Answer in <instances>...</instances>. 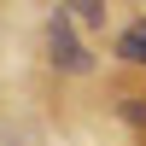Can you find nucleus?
Returning <instances> with one entry per match:
<instances>
[{
    "label": "nucleus",
    "instance_id": "nucleus-1",
    "mask_svg": "<svg viewBox=\"0 0 146 146\" xmlns=\"http://www.w3.org/2000/svg\"><path fill=\"white\" fill-rule=\"evenodd\" d=\"M47 58H53V70H64V76H88L94 70V53L82 47L76 23H70L64 6H53V18H47Z\"/></svg>",
    "mask_w": 146,
    "mask_h": 146
},
{
    "label": "nucleus",
    "instance_id": "nucleus-2",
    "mask_svg": "<svg viewBox=\"0 0 146 146\" xmlns=\"http://www.w3.org/2000/svg\"><path fill=\"white\" fill-rule=\"evenodd\" d=\"M123 64H140L146 70V18H135V23H123L117 29V47H111Z\"/></svg>",
    "mask_w": 146,
    "mask_h": 146
},
{
    "label": "nucleus",
    "instance_id": "nucleus-3",
    "mask_svg": "<svg viewBox=\"0 0 146 146\" xmlns=\"http://www.w3.org/2000/svg\"><path fill=\"white\" fill-rule=\"evenodd\" d=\"M58 6H64L70 18H82L88 29H100V23H105V6H111V0H58Z\"/></svg>",
    "mask_w": 146,
    "mask_h": 146
}]
</instances>
